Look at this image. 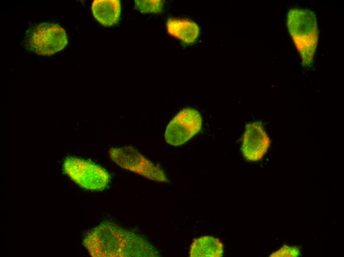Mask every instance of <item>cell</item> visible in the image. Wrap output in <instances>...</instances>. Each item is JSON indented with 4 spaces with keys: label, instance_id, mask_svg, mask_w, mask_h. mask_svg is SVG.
Here are the masks:
<instances>
[{
    "label": "cell",
    "instance_id": "9c48e42d",
    "mask_svg": "<svg viewBox=\"0 0 344 257\" xmlns=\"http://www.w3.org/2000/svg\"><path fill=\"white\" fill-rule=\"evenodd\" d=\"M94 18L104 26L116 24L120 18L121 4L119 0H94L91 4Z\"/></svg>",
    "mask_w": 344,
    "mask_h": 257
},
{
    "label": "cell",
    "instance_id": "52a82bcc",
    "mask_svg": "<svg viewBox=\"0 0 344 257\" xmlns=\"http://www.w3.org/2000/svg\"><path fill=\"white\" fill-rule=\"evenodd\" d=\"M270 140L259 122L248 124L243 135L242 151L244 157L250 161L260 160L267 152Z\"/></svg>",
    "mask_w": 344,
    "mask_h": 257
},
{
    "label": "cell",
    "instance_id": "ba28073f",
    "mask_svg": "<svg viewBox=\"0 0 344 257\" xmlns=\"http://www.w3.org/2000/svg\"><path fill=\"white\" fill-rule=\"evenodd\" d=\"M166 27L170 35L187 44L195 42L200 33L198 25L187 19L170 18L167 21Z\"/></svg>",
    "mask_w": 344,
    "mask_h": 257
},
{
    "label": "cell",
    "instance_id": "30bf717a",
    "mask_svg": "<svg viewBox=\"0 0 344 257\" xmlns=\"http://www.w3.org/2000/svg\"><path fill=\"white\" fill-rule=\"evenodd\" d=\"M223 246L220 241L213 236H204L194 239L189 250L191 257H220Z\"/></svg>",
    "mask_w": 344,
    "mask_h": 257
},
{
    "label": "cell",
    "instance_id": "3957f363",
    "mask_svg": "<svg viewBox=\"0 0 344 257\" xmlns=\"http://www.w3.org/2000/svg\"><path fill=\"white\" fill-rule=\"evenodd\" d=\"M63 171L76 183L88 190H103L110 180L109 174L104 169L81 158L71 157L66 159Z\"/></svg>",
    "mask_w": 344,
    "mask_h": 257
},
{
    "label": "cell",
    "instance_id": "7c38bea8",
    "mask_svg": "<svg viewBox=\"0 0 344 257\" xmlns=\"http://www.w3.org/2000/svg\"><path fill=\"white\" fill-rule=\"evenodd\" d=\"M300 252V249L297 247L284 246L271 254L270 257H298Z\"/></svg>",
    "mask_w": 344,
    "mask_h": 257
},
{
    "label": "cell",
    "instance_id": "5b68a950",
    "mask_svg": "<svg viewBox=\"0 0 344 257\" xmlns=\"http://www.w3.org/2000/svg\"><path fill=\"white\" fill-rule=\"evenodd\" d=\"M67 43L65 30L59 25L52 23L38 25L28 39L31 50L43 56L51 55L62 50Z\"/></svg>",
    "mask_w": 344,
    "mask_h": 257
},
{
    "label": "cell",
    "instance_id": "8fae6325",
    "mask_svg": "<svg viewBox=\"0 0 344 257\" xmlns=\"http://www.w3.org/2000/svg\"><path fill=\"white\" fill-rule=\"evenodd\" d=\"M163 4V1L159 0H135L136 8L142 13H160Z\"/></svg>",
    "mask_w": 344,
    "mask_h": 257
},
{
    "label": "cell",
    "instance_id": "8992f818",
    "mask_svg": "<svg viewBox=\"0 0 344 257\" xmlns=\"http://www.w3.org/2000/svg\"><path fill=\"white\" fill-rule=\"evenodd\" d=\"M202 126V119L199 111L191 108H184L168 125L165 140L171 145H181L199 132Z\"/></svg>",
    "mask_w": 344,
    "mask_h": 257
},
{
    "label": "cell",
    "instance_id": "7a4b0ae2",
    "mask_svg": "<svg viewBox=\"0 0 344 257\" xmlns=\"http://www.w3.org/2000/svg\"><path fill=\"white\" fill-rule=\"evenodd\" d=\"M289 32L299 52L304 66L312 65L318 39L315 13L309 9L295 8L288 12Z\"/></svg>",
    "mask_w": 344,
    "mask_h": 257
},
{
    "label": "cell",
    "instance_id": "277c9868",
    "mask_svg": "<svg viewBox=\"0 0 344 257\" xmlns=\"http://www.w3.org/2000/svg\"><path fill=\"white\" fill-rule=\"evenodd\" d=\"M111 159L122 168L139 174L148 179L167 182L168 179L163 171L131 146L111 148Z\"/></svg>",
    "mask_w": 344,
    "mask_h": 257
},
{
    "label": "cell",
    "instance_id": "6da1fadb",
    "mask_svg": "<svg viewBox=\"0 0 344 257\" xmlns=\"http://www.w3.org/2000/svg\"><path fill=\"white\" fill-rule=\"evenodd\" d=\"M83 244L93 257H153L158 255L145 238L109 221L88 232Z\"/></svg>",
    "mask_w": 344,
    "mask_h": 257
}]
</instances>
